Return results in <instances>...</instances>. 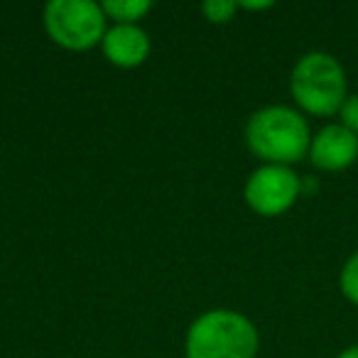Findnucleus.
<instances>
[{
	"mask_svg": "<svg viewBox=\"0 0 358 358\" xmlns=\"http://www.w3.org/2000/svg\"><path fill=\"white\" fill-rule=\"evenodd\" d=\"M106 13L94 0H52L45 8L47 35L64 50L84 52L103 42Z\"/></svg>",
	"mask_w": 358,
	"mask_h": 358,
	"instance_id": "4",
	"label": "nucleus"
},
{
	"mask_svg": "<svg viewBox=\"0 0 358 358\" xmlns=\"http://www.w3.org/2000/svg\"><path fill=\"white\" fill-rule=\"evenodd\" d=\"M336 115L343 128L358 135V94H348V99L343 101V106L338 108Z\"/></svg>",
	"mask_w": 358,
	"mask_h": 358,
	"instance_id": "11",
	"label": "nucleus"
},
{
	"mask_svg": "<svg viewBox=\"0 0 358 358\" xmlns=\"http://www.w3.org/2000/svg\"><path fill=\"white\" fill-rule=\"evenodd\" d=\"M338 287H341L343 297L358 307V250H353L343 263L341 273H338Z\"/></svg>",
	"mask_w": 358,
	"mask_h": 358,
	"instance_id": "9",
	"label": "nucleus"
},
{
	"mask_svg": "<svg viewBox=\"0 0 358 358\" xmlns=\"http://www.w3.org/2000/svg\"><path fill=\"white\" fill-rule=\"evenodd\" d=\"M201 10H204L206 20L229 22L234 17V13L238 10V3H234V0H206L204 6H201Z\"/></svg>",
	"mask_w": 358,
	"mask_h": 358,
	"instance_id": "10",
	"label": "nucleus"
},
{
	"mask_svg": "<svg viewBox=\"0 0 358 358\" xmlns=\"http://www.w3.org/2000/svg\"><path fill=\"white\" fill-rule=\"evenodd\" d=\"M289 94L302 113L317 118L336 115L348 99L346 69L329 52H307L292 66Z\"/></svg>",
	"mask_w": 358,
	"mask_h": 358,
	"instance_id": "2",
	"label": "nucleus"
},
{
	"mask_svg": "<svg viewBox=\"0 0 358 358\" xmlns=\"http://www.w3.org/2000/svg\"><path fill=\"white\" fill-rule=\"evenodd\" d=\"M103 55L110 64L120 69H133L140 66L150 55V37L138 25H113L103 35Z\"/></svg>",
	"mask_w": 358,
	"mask_h": 358,
	"instance_id": "7",
	"label": "nucleus"
},
{
	"mask_svg": "<svg viewBox=\"0 0 358 358\" xmlns=\"http://www.w3.org/2000/svg\"><path fill=\"white\" fill-rule=\"evenodd\" d=\"M275 3H270V0H265V3H238V8H243V10H268V8H273Z\"/></svg>",
	"mask_w": 358,
	"mask_h": 358,
	"instance_id": "12",
	"label": "nucleus"
},
{
	"mask_svg": "<svg viewBox=\"0 0 358 358\" xmlns=\"http://www.w3.org/2000/svg\"><path fill=\"white\" fill-rule=\"evenodd\" d=\"M106 17L118 20V25H138L140 17H145L150 13L148 0H106L101 3Z\"/></svg>",
	"mask_w": 358,
	"mask_h": 358,
	"instance_id": "8",
	"label": "nucleus"
},
{
	"mask_svg": "<svg viewBox=\"0 0 358 358\" xmlns=\"http://www.w3.org/2000/svg\"><path fill=\"white\" fill-rule=\"evenodd\" d=\"M245 204L260 216H282L302 196V179L292 167L285 164H263L245 182Z\"/></svg>",
	"mask_w": 358,
	"mask_h": 358,
	"instance_id": "5",
	"label": "nucleus"
},
{
	"mask_svg": "<svg viewBox=\"0 0 358 358\" xmlns=\"http://www.w3.org/2000/svg\"><path fill=\"white\" fill-rule=\"evenodd\" d=\"M260 336L255 324L234 309L204 312L187 331V358H255Z\"/></svg>",
	"mask_w": 358,
	"mask_h": 358,
	"instance_id": "3",
	"label": "nucleus"
},
{
	"mask_svg": "<svg viewBox=\"0 0 358 358\" xmlns=\"http://www.w3.org/2000/svg\"><path fill=\"white\" fill-rule=\"evenodd\" d=\"M336 358H358V343H353V346H346L343 351H338Z\"/></svg>",
	"mask_w": 358,
	"mask_h": 358,
	"instance_id": "13",
	"label": "nucleus"
},
{
	"mask_svg": "<svg viewBox=\"0 0 358 358\" xmlns=\"http://www.w3.org/2000/svg\"><path fill=\"white\" fill-rule=\"evenodd\" d=\"M309 159L322 172H343L358 162V135L341 123H329L312 135Z\"/></svg>",
	"mask_w": 358,
	"mask_h": 358,
	"instance_id": "6",
	"label": "nucleus"
},
{
	"mask_svg": "<svg viewBox=\"0 0 358 358\" xmlns=\"http://www.w3.org/2000/svg\"><path fill=\"white\" fill-rule=\"evenodd\" d=\"M245 145L265 164L292 167L309 155L312 130L302 110L289 106H265L248 118Z\"/></svg>",
	"mask_w": 358,
	"mask_h": 358,
	"instance_id": "1",
	"label": "nucleus"
}]
</instances>
